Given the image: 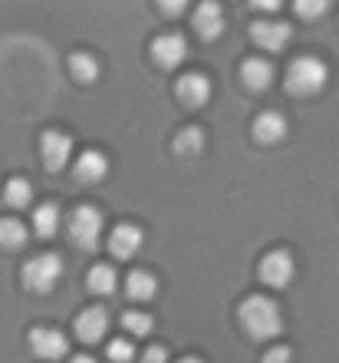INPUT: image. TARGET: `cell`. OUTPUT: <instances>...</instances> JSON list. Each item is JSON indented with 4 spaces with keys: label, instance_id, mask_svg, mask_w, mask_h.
Listing matches in <instances>:
<instances>
[{
    "label": "cell",
    "instance_id": "obj_1",
    "mask_svg": "<svg viewBox=\"0 0 339 363\" xmlns=\"http://www.w3.org/2000/svg\"><path fill=\"white\" fill-rule=\"evenodd\" d=\"M241 324H244V330L254 340H273L283 330L280 307H277V301H270L264 294L247 297L244 304H241Z\"/></svg>",
    "mask_w": 339,
    "mask_h": 363
},
{
    "label": "cell",
    "instance_id": "obj_2",
    "mask_svg": "<svg viewBox=\"0 0 339 363\" xmlns=\"http://www.w3.org/2000/svg\"><path fill=\"white\" fill-rule=\"evenodd\" d=\"M330 79V67L320 57H297L287 67V89L293 96H316Z\"/></svg>",
    "mask_w": 339,
    "mask_h": 363
},
{
    "label": "cell",
    "instance_id": "obj_3",
    "mask_svg": "<svg viewBox=\"0 0 339 363\" xmlns=\"http://www.w3.org/2000/svg\"><path fill=\"white\" fill-rule=\"evenodd\" d=\"M103 228H105L103 211L93 208V205H79L69 215V241L79 251H96V245L103 238Z\"/></svg>",
    "mask_w": 339,
    "mask_h": 363
},
{
    "label": "cell",
    "instance_id": "obj_4",
    "mask_svg": "<svg viewBox=\"0 0 339 363\" xmlns=\"http://www.w3.org/2000/svg\"><path fill=\"white\" fill-rule=\"evenodd\" d=\"M63 277V258L47 251V255H37L23 264V284L33 291V294H50L53 287L59 284Z\"/></svg>",
    "mask_w": 339,
    "mask_h": 363
},
{
    "label": "cell",
    "instance_id": "obj_5",
    "mask_svg": "<svg viewBox=\"0 0 339 363\" xmlns=\"http://www.w3.org/2000/svg\"><path fill=\"white\" fill-rule=\"evenodd\" d=\"M30 350L40 360H63L69 354V340L57 327H33L30 330Z\"/></svg>",
    "mask_w": 339,
    "mask_h": 363
},
{
    "label": "cell",
    "instance_id": "obj_6",
    "mask_svg": "<svg viewBox=\"0 0 339 363\" xmlns=\"http://www.w3.org/2000/svg\"><path fill=\"white\" fill-rule=\"evenodd\" d=\"M293 271H297L293 255L283 248L267 251L264 261H260V281H264L267 287H287L293 281Z\"/></svg>",
    "mask_w": 339,
    "mask_h": 363
},
{
    "label": "cell",
    "instance_id": "obj_7",
    "mask_svg": "<svg viewBox=\"0 0 339 363\" xmlns=\"http://www.w3.org/2000/svg\"><path fill=\"white\" fill-rule=\"evenodd\" d=\"M40 152H43V162H47L50 172H63L69 165V155H73V139L59 129H50L40 139Z\"/></svg>",
    "mask_w": 339,
    "mask_h": 363
},
{
    "label": "cell",
    "instance_id": "obj_8",
    "mask_svg": "<svg viewBox=\"0 0 339 363\" xmlns=\"http://www.w3.org/2000/svg\"><path fill=\"white\" fill-rule=\"evenodd\" d=\"M151 57H155V63L165 69L181 67L185 57H188V40L181 37V33H161V37L151 43Z\"/></svg>",
    "mask_w": 339,
    "mask_h": 363
},
{
    "label": "cell",
    "instance_id": "obj_9",
    "mask_svg": "<svg viewBox=\"0 0 339 363\" xmlns=\"http://www.w3.org/2000/svg\"><path fill=\"white\" fill-rule=\"evenodd\" d=\"M251 37L260 50L267 53H277L290 43V23H283V20H257L254 27H251Z\"/></svg>",
    "mask_w": 339,
    "mask_h": 363
},
{
    "label": "cell",
    "instance_id": "obj_10",
    "mask_svg": "<svg viewBox=\"0 0 339 363\" xmlns=\"http://www.w3.org/2000/svg\"><path fill=\"white\" fill-rule=\"evenodd\" d=\"M109 251H113V258H119V261H132L142 251V228L132 225V221L115 225L113 235H109Z\"/></svg>",
    "mask_w": 339,
    "mask_h": 363
},
{
    "label": "cell",
    "instance_id": "obj_11",
    "mask_svg": "<svg viewBox=\"0 0 339 363\" xmlns=\"http://www.w3.org/2000/svg\"><path fill=\"white\" fill-rule=\"evenodd\" d=\"M175 93H178V99L188 106V109H201V106H207V99H211V79H207L205 73H185V77L178 79Z\"/></svg>",
    "mask_w": 339,
    "mask_h": 363
},
{
    "label": "cell",
    "instance_id": "obj_12",
    "mask_svg": "<svg viewBox=\"0 0 339 363\" xmlns=\"http://www.w3.org/2000/svg\"><path fill=\"white\" fill-rule=\"evenodd\" d=\"M109 330V314H105V307H86L83 314L76 317V337L83 340V344H99Z\"/></svg>",
    "mask_w": 339,
    "mask_h": 363
},
{
    "label": "cell",
    "instance_id": "obj_13",
    "mask_svg": "<svg viewBox=\"0 0 339 363\" xmlns=\"http://www.w3.org/2000/svg\"><path fill=\"white\" fill-rule=\"evenodd\" d=\"M73 175L83 182V185H96V182H103L105 175H109V159H105L99 149H86V152L76 159Z\"/></svg>",
    "mask_w": 339,
    "mask_h": 363
},
{
    "label": "cell",
    "instance_id": "obj_14",
    "mask_svg": "<svg viewBox=\"0 0 339 363\" xmlns=\"http://www.w3.org/2000/svg\"><path fill=\"white\" fill-rule=\"evenodd\" d=\"M195 30H198L201 40L221 37V30H224V10H221V4H201L198 13H195Z\"/></svg>",
    "mask_w": 339,
    "mask_h": 363
},
{
    "label": "cell",
    "instance_id": "obj_15",
    "mask_svg": "<svg viewBox=\"0 0 339 363\" xmlns=\"http://www.w3.org/2000/svg\"><path fill=\"white\" fill-rule=\"evenodd\" d=\"M283 135H287V119H283L280 113H260L254 119V139L257 143H264V145H273V143H280Z\"/></svg>",
    "mask_w": 339,
    "mask_h": 363
},
{
    "label": "cell",
    "instance_id": "obj_16",
    "mask_svg": "<svg viewBox=\"0 0 339 363\" xmlns=\"http://www.w3.org/2000/svg\"><path fill=\"white\" fill-rule=\"evenodd\" d=\"M241 77H244V86L251 89V93H264V89L273 86V67L260 57L247 60L244 69H241Z\"/></svg>",
    "mask_w": 339,
    "mask_h": 363
},
{
    "label": "cell",
    "instance_id": "obj_17",
    "mask_svg": "<svg viewBox=\"0 0 339 363\" xmlns=\"http://www.w3.org/2000/svg\"><path fill=\"white\" fill-rule=\"evenodd\" d=\"M33 231L40 238H53L59 231V205L57 201H43L37 211H33Z\"/></svg>",
    "mask_w": 339,
    "mask_h": 363
},
{
    "label": "cell",
    "instance_id": "obj_18",
    "mask_svg": "<svg viewBox=\"0 0 339 363\" xmlns=\"http://www.w3.org/2000/svg\"><path fill=\"white\" fill-rule=\"evenodd\" d=\"M86 284H89L93 294L109 297L115 291V284H119V274H115L113 264H96V268L89 271V277H86Z\"/></svg>",
    "mask_w": 339,
    "mask_h": 363
},
{
    "label": "cell",
    "instance_id": "obj_19",
    "mask_svg": "<svg viewBox=\"0 0 339 363\" xmlns=\"http://www.w3.org/2000/svg\"><path fill=\"white\" fill-rule=\"evenodd\" d=\"M125 291H129L132 301H151L155 291H159V281L149 271H132V274L125 277Z\"/></svg>",
    "mask_w": 339,
    "mask_h": 363
},
{
    "label": "cell",
    "instance_id": "obj_20",
    "mask_svg": "<svg viewBox=\"0 0 339 363\" xmlns=\"http://www.w3.org/2000/svg\"><path fill=\"white\" fill-rule=\"evenodd\" d=\"M27 245V225L20 218H0V248L20 251Z\"/></svg>",
    "mask_w": 339,
    "mask_h": 363
},
{
    "label": "cell",
    "instance_id": "obj_21",
    "mask_svg": "<svg viewBox=\"0 0 339 363\" xmlns=\"http://www.w3.org/2000/svg\"><path fill=\"white\" fill-rule=\"evenodd\" d=\"M201 149H205V129H198V125H188L175 135V152L178 155H198Z\"/></svg>",
    "mask_w": 339,
    "mask_h": 363
},
{
    "label": "cell",
    "instance_id": "obj_22",
    "mask_svg": "<svg viewBox=\"0 0 339 363\" xmlns=\"http://www.w3.org/2000/svg\"><path fill=\"white\" fill-rule=\"evenodd\" d=\"M4 199H7L10 208H27L30 201H33V185L27 179H10L7 189H4Z\"/></svg>",
    "mask_w": 339,
    "mask_h": 363
},
{
    "label": "cell",
    "instance_id": "obj_23",
    "mask_svg": "<svg viewBox=\"0 0 339 363\" xmlns=\"http://www.w3.org/2000/svg\"><path fill=\"white\" fill-rule=\"evenodd\" d=\"M69 69H73V77L79 83H93L99 77V60L89 57V53H73L69 57Z\"/></svg>",
    "mask_w": 339,
    "mask_h": 363
},
{
    "label": "cell",
    "instance_id": "obj_24",
    "mask_svg": "<svg viewBox=\"0 0 339 363\" xmlns=\"http://www.w3.org/2000/svg\"><path fill=\"white\" fill-rule=\"evenodd\" d=\"M122 324H125V330L132 337H149L151 334V317L149 314H142V311H129V314H122Z\"/></svg>",
    "mask_w": 339,
    "mask_h": 363
},
{
    "label": "cell",
    "instance_id": "obj_25",
    "mask_svg": "<svg viewBox=\"0 0 339 363\" xmlns=\"http://www.w3.org/2000/svg\"><path fill=\"white\" fill-rule=\"evenodd\" d=\"M105 354H109V360H113V363H132L135 347L129 344V340H122V337H115V340H109V344H105Z\"/></svg>",
    "mask_w": 339,
    "mask_h": 363
},
{
    "label": "cell",
    "instance_id": "obj_26",
    "mask_svg": "<svg viewBox=\"0 0 339 363\" xmlns=\"http://www.w3.org/2000/svg\"><path fill=\"white\" fill-rule=\"evenodd\" d=\"M326 10H330L326 0H300V4H297V13H300L303 20H316V17H323Z\"/></svg>",
    "mask_w": 339,
    "mask_h": 363
},
{
    "label": "cell",
    "instance_id": "obj_27",
    "mask_svg": "<svg viewBox=\"0 0 339 363\" xmlns=\"http://www.w3.org/2000/svg\"><path fill=\"white\" fill-rule=\"evenodd\" d=\"M264 363H293V354H290V347H273L270 354L264 357Z\"/></svg>",
    "mask_w": 339,
    "mask_h": 363
},
{
    "label": "cell",
    "instance_id": "obj_28",
    "mask_svg": "<svg viewBox=\"0 0 339 363\" xmlns=\"http://www.w3.org/2000/svg\"><path fill=\"white\" fill-rule=\"evenodd\" d=\"M142 363H168V350H165V347H149L145 357H142Z\"/></svg>",
    "mask_w": 339,
    "mask_h": 363
},
{
    "label": "cell",
    "instance_id": "obj_29",
    "mask_svg": "<svg viewBox=\"0 0 339 363\" xmlns=\"http://www.w3.org/2000/svg\"><path fill=\"white\" fill-rule=\"evenodd\" d=\"M161 10H165L168 17H178V13H185V0H165Z\"/></svg>",
    "mask_w": 339,
    "mask_h": 363
},
{
    "label": "cell",
    "instance_id": "obj_30",
    "mask_svg": "<svg viewBox=\"0 0 339 363\" xmlns=\"http://www.w3.org/2000/svg\"><path fill=\"white\" fill-rule=\"evenodd\" d=\"M251 7H254V10H264V13H273V10H280V4H277V0H254Z\"/></svg>",
    "mask_w": 339,
    "mask_h": 363
},
{
    "label": "cell",
    "instance_id": "obj_31",
    "mask_svg": "<svg viewBox=\"0 0 339 363\" xmlns=\"http://www.w3.org/2000/svg\"><path fill=\"white\" fill-rule=\"evenodd\" d=\"M69 363H99V360H93V357H73V360H69Z\"/></svg>",
    "mask_w": 339,
    "mask_h": 363
},
{
    "label": "cell",
    "instance_id": "obj_32",
    "mask_svg": "<svg viewBox=\"0 0 339 363\" xmlns=\"http://www.w3.org/2000/svg\"><path fill=\"white\" fill-rule=\"evenodd\" d=\"M178 363H205V360H198V357H185V360H178Z\"/></svg>",
    "mask_w": 339,
    "mask_h": 363
}]
</instances>
